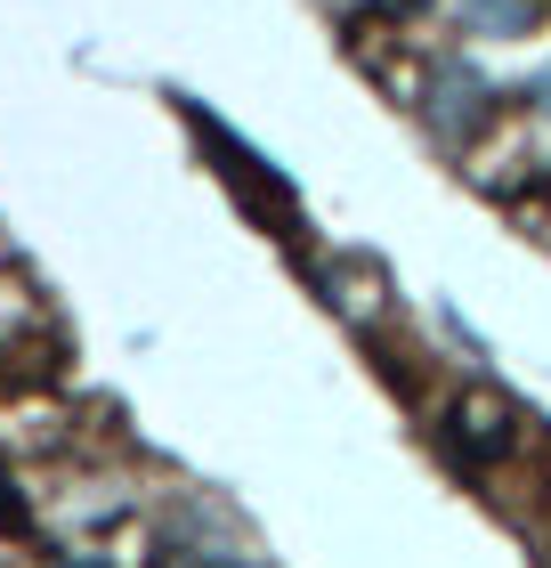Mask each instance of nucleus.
<instances>
[{
    "label": "nucleus",
    "instance_id": "obj_1",
    "mask_svg": "<svg viewBox=\"0 0 551 568\" xmlns=\"http://www.w3.org/2000/svg\"><path fill=\"white\" fill-rule=\"evenodd\" d=\"M470 17H479V24H503V33H519V24H528V0H470Z\"/></svg>",
    "mask_w": 551,
    "mask_h": 568
},
{
    "label": "nucleus",
    "instance_id": "obj_2",
    "mask_svg": "<svg viewBox=\"0 0 551 568\" xmlns=\"http://www.w3.org/2000/svg\"><path fill=\"white\" fill-rule=\"evenodd\" d=\"M0 528H17V496H9V479H0Z\"/></svg>",
    "mask_w": 551,
    "mask_h": 568
},
{
    "label": "nucleus",
    "instance_id": "obj_3",
    "mask_svg": "<svg viewBox=\"0 0 551 568\" xmlns=\"http://www.w3.org/2000/svg\"><path fill=\"white\" fill-rule=\"evenodd\" d=\"M381 9H422V0H381Z\"/></svg>",
    "mask_w": 551,
    "mask_h": 568
},
{
    "label": "nucleus",
    "instance_id": "obj_4",
    "mask_svg": "<svg viewBox=\"0 0 551 568\" xmlns=\"http://www.w3.org/2000/svg\"><path fill=\"white\" fill-rule=\"evenodd\" d=\"M65 568H106V560H65Z\"/></svg>",
    "mask_w": 551,
    "mask_h": 568
},
{
    "label": "nucleus",
    "instance_id": "obj_5",
    "mask_svg": "<svg viewBox=\"0 0 551 568\" xmlns=\"http://www.w3.org/2000/svg\"><path fill=\"white\" fill-rule=\"evenodd\" d=\"M163 568H195V560H171V552H163Z\"/></svg>",
    "mask_w": 551,
    "mask_h": 568
}]
</instances>
